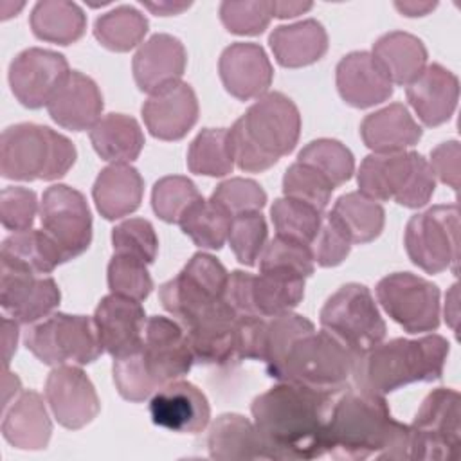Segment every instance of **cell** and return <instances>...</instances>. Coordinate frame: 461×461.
<instances>
[{
	"label": "cell",
	"instance_id": "obj_1",
	"mask_svg": "<svg viewBox=\"0 0 461 461\" xmlns=\"http://www.w3.org/2000/svg\"><path fill=\"white\" fill-rule=\"evenodd\" d=\"M337 393L277 382L250 405L267 459L308 461L324 456V429Z\"/></svg>",
	"mask_w": 461,
	"mask_h": 461
},
{
	"label": "cell",
	"instance_id": "obj_2",
	"mask_svg": "<svg viewBox=\"0 0 461 461\" xmlns=\"http://www.w3.org/2000/svg\"><path fill=\"white\" fill-rule=\"evenodd\" d=\"M411 427L394 420L384 396L360 389L337 393L324 429V456L335 459H409Z\"/></svg>",
	"mask_w": 461,
	"mask_h": 461
},
{
	"label": "cell",
	"instance_id": "obj_3",
	"mask_svg": "<svg viewBox=\"0 0 461 461\" xmlns=\"http://www.w3.org/2000/svg\"><path fill=\"white\" fill-rule=\"evenodd\" d=\"M301 135V113L281 92H267L229 128L234 166L261 173L294 151Z\"/></svg>",
	"mask_w": 461,
	"mask_h": 461
},
{
	"label": "cell",
	"instance_id": "obj_4",
	"mask_svg": "<svg viewBox=\"0 0 461 461\" xmlns=\"http://www.w3.org/2000/svg\"><path fill=\"white\" fill-rule=\"evenodd\" d=\"M450 344L441 335L393 339L357 357L351 378L357 389L385 396L414 382L439 380Z\"/></svg>",
	"mask_w": 461,
	"mask_h": 461
},
{
	"label": "cell",
	"instance_id": "obj_5",
	"mask_svg": "<svg viewBox=\"0 0 461 461\" xmlns=\"http://www.w3.org/2000/svg\"><path fill=\"white\" fill-rule=\"evenodd\" d=\"M68 137L34 122L5 128L0 137V173L7 180H58L76 164Z\"/></svg>",
	"mask_w": 461,
	"mask_h": 461
},
{
	"label": "cell",
	"instance_id": "obj_6",
	"mask_svg": "<svg viewBox=\"0 0 461 461\" xmlns=\"http://www.w3.org/2000/svg\"><path fill=\"white\" fill-rule=\"evenodd\" d=\"M357 355L328 331L310 330L295 337L281 358L267 367L270 378L317 391L340 393L353 375Z\"/></svg>",
	"mask_w": 461,
	"mask_h": 461
},
{
	"label": "cell",
	"instance_id": "obj_7",
	"mask_svg": "<svg viewBox=\"0 0 461 461\" xmlns=\"http://www.w3.org/2000/svg\"><path fill=\"white\" fill-rule=\"evenodd\" d=\"M358 191L375 202L394 200L398 205L420 209L436 189L429 160L416 151L371 153L357 173Z\"/></svg>",
	"mask_w": 461,
	"mask_h": 461
},
{
	"label": "cell",
	"instance_id": "obj_8",
	"mask_svg": "<svg viewBox=\"0 0 461 461\" xmlns=\"http://www.w3.org/2000/svg\"><path fill=\"white\" fill-rule=\"evenodd\" d=\"M23 342L41 364L52 367L65 364L86 366L104 353L90 317L61 312L31 324Z\"/></svg>",
	"mask_w": 461,
	"mask_h": 461
},
{
	"label": "cell",
	"instance_id": "obj_9",
	"mask_svg": "<svg viewBox=\"0 0 461 461\" xmlns=\"http://www.w3.org/2000/svg\"><path fill=\"white\" fill-rule=\"evenodd\" d=\"M321 326L357 357L380 344L387 331L369 288L360 283H348L328 297Z\"/></svg>",
	"mask_w": 461,
	"mask_h": 461
},
{
	"label": "cell",
	"instance_id": "obj_10",
	"mask_svg": "<svg viewBox=\"0 0 461 461\" xmlns=\"http://www.w3.org/2000/svg\"><path fill=\"white\" fill-rule=\"evenodd\" d=\"M229 272L211 254L196 252L185 267L158 288V299L182 326L191 324L225 299Z\"/></svg>",
	"mask_w": 461,
	"mask_h": 461
},
{
	"label": "cell",
	"instance_id": "obj_11",
	"mask_svg": "<svg viewBox=\"0 0 461 461\" xmlns=\"http://www.w3.org/2000/svg\"><path fill=\"white\" fill-rule=\"evenodd\" d=\"M403 245L409 259L427 274L452 270L459 263V207L457 203L434 205L411 216Z\"/></svg>",
	"mask_w": 461,
	"mask_h": 461
},
{
	"label": "cell",
	"instance_id": "obj_12",
	"mask_svg": "<svg viewBox=\"0 0 461 461\" xmlns=\"http://www.w3.org/2000/svg\"><path fill=\"white\" fill-rule=\"evenodd\" d=\"M411 427L409 459L456 461L461 447V396L438 387L425 396Z\"/></svg>",
	"mask_w": 461,
	"mask_h": 461
},
{
	"label": "cell",
	"instance_id": "obj_13",
	"mask_svg": "<svg viewBox=\"0 0 461 461\" xmlns=\"http://www.w3.org/2000/svg\"><path fill=\"white\" fill-rule=\"evenodd\" d=\"M384 312L407 333L436 331L439 326V288L411 272H394L376 285Z\"/></svg>",
	"mask_w": 461,
	"mask_h": 461
},
{
	"label": "cell",
	"instance_id": "obj_14",
	"mask_svg": "<svg viewBox=\"0 0 461 461\" xmlns=\"http://www.w3.org/2000/svg\"><path fill=\"white\" fill-rule=\"evenodd\" d=\"M304 297V279L285 277L270 272L229 274L225 301L240 315L276 317L292 312Z\"/></svg>",
	"mask_w": 461,
	"mask_h": 461
},
{
	"label": "cell",
	"instance_id": "obj_15",
	"mask_svg": "<svg viewBox=\"0 0 461 461\" xmlns=\"http://www.w3.org/2000/svg\"><path fill=\"white\" fill-rule=\"evenodd\" d=\"M41 229L61 247L67 259L86 252L92 243V212L77 189L56 184L43 191L40 202Z\"/></svg>",
	"mask_w": 461,
	"mask_h": 461
},
{
	"label": "cell",
	"instance_id": "obj_16",
	"mask_svg": "<svg viewBox=\"0 0 461 461\" xmlns=\"http://www.w3.org/2000/svg\"><path fill=\"white\" fill-rule=\"evenodd\" d=\"M68 72L63 54L40 47L25 49L9 65L11 92L25 108L47 106Z\"/></svg>",
	"mask_w": 461,
	"mask_h": 461
},
{
	"label": "cell",
	"instance_id": "obj_17",
	"mask_svg": "<svg viewBox=\"0 0 461 461\" xmlns=\"http://www.w3.org/2000/svg\"><path fill=\"white\" fill-rule=\"evenodd\" d=\"M0 304L18 324H34L59 304L61 292L52 277L0 263Z\"/></svg>",
	"mask_w": 461,
	"mask_h": 461
},
{
	"label": "cell",
	"instance_id": "obj_18",
	"mask_svg": "<svg viewBox=\"0 0 461 461\" xmlns=\"http://www.w3.org/2000/svg\"><path fill=\"white\" fill-rule=\"evenodd\" d=\"M45 400L56 421L70 430L86 427L101 411L95 387L81 366H56L45 382Z\"/></svg>",
	"mask_w": 461,
	"mask_h": 461
},
{
	"label": "cell",
	"instance_id": "obj_19",
	"mask_svg": "<svg viewBox=\"0 0 461 461\" xmlns=\"http://www.w3.org/2000/svg\"><path fill=\"white\" fill-rule=\"evenodd\" d=\"M194 362L229 366L240 362V315L223 299L184 326Z\"/></svg>",
	"mask_w": 461,
	"mask_h": 461
},
{
	"label": "cell",
	"instance_id": "obj_20",
	"mask_svg": "<svg viewBox=\"0 0 461 461\" xmlns=\"http://www.w3.org/2000/svg\"><path fill=\"white\" fill-rule=\"evenodd\" d=\"M142 353L160 387L185 376L194 364L184 326L162 315L146 321Z\"/></svg>",
	"mask_w": 461,
	"mask_h": 461
},
{
	"label": "cell",
	"instance_id": "obj_21",
	"mask_svg": "<svg viewBox=\"0 0 461 461\" xmlns=\"http://www.w3.org/2000/svg\"><path fill=\"white\" fill-rule=\"evenodd\" d=\"M94 326L103 351L115 357L135 351L144 342L146 313L139 301L117 294L104 295L95 312Z\"/></svg>",
	"mask_w": 461,
	"mask_h": 461
},
{
	"label": "cell",
	"instance_id": "obj_22",
	"mask_svg": "<svg viewBox=\"0 0 461 461\" xmlns=\"http://www.w3.org/2000/svg\"><path fill=\"white\" fill-rule=\"evenodd\" d=\"M149 416L162 429L196 434L209 425L211 407L196 385L180 378L155 391L149 400Z\"/></svg>",
	"mask_w": 461,
	"mask_h": 461
},
{
	"label": "cell",
	"instance_id": "obj_23",
	"mask_svg": "<svg viewBox=\"0 0 461 461\" xmlns=\"http://www.w3.org/2000/svg\"><path fill=\"white\" fill-rule=\"evenodd\" d=\"M218 72L225 90L240 101L258 99L267 94L274 77L265 49L249 41H236L223 49Z\"/></svg>",
	"mask_w": 461,
	"mask_h": 461
},
{
	"label": "cell",
	"instance_id": "obj_24",
	"mask_svg": "<svg viewBox=\"0 0 461 461\" xmlns=\"http://www.w3.org/2000/svg\"><path fill=\"white\" fill-rule=\"evenodd\" d=\"M140 112L155 139L180 140L198 121V99L191 85L178 81L149 94Z\"/></svg>",
	"mask_w": 461,
	"mask_h": 461
},
{
	"label": "cell",
	"instance_id": "obj_25",
	"mask_svg": "<svg viewBox=\"0 0 461 461\" xmlns=\"http://www.w3.org/2000/svg\"><path fill=\"white\" fill-rule=\"evenodd\" d=\"M185 65L187 52L184 43L171 34L158 32L137 49L131 70L139 90L153 94L178 83L185 72Z\"/></svg>",
	"mask_w": 461,
	"mask_h": 461
},
{
	"label": "cell",
	"instance_id": "obj_26",
	"mask_svg": "<svg viewBox=\"0 0 461 461\" xmlns=\"http://www.w3.org/2000/svg\"><path fill=\"white\" fill-rule=\"evenodd\" d=\"M337 90L342 101L353 108H371L387 101L394 86L371 52L346 54L335 70Z\"/></svg>",
	"mask_w": 461,
	"mask_h": 461
},
{
	"label": "cell",
	"instance_id": "obj_27",
	"mask_svg": "<svg viewBox=\"0 0 461 461\" xmlns=\"http://www.w3.org/2000/svg\"><path fill=\"white\" fill-rule=\"evenodd\" d=\"M50 119L72 131L90 130L103 112V94L95 81L79 70H70L47 104Z\"/></svg>",
	"mask_w": 461,
	"mask_h": 461
},
{
	"label": "cell",
	"instance_id": "obj_28",
	"mask_svg": "<svg viewBox=\"0 0 461 461\" xmlns=\"http://www.w3.org/2000/svg\"><path fill=\"white\" fill-rule=\"evenodd\" d=\"M407 101L425 126H439L456 112L459 99V79L439 63H430L407 85Z\"/></svg>",
	"mask_w": 461,
	"mask_h": 461
},
{
	"label": "cell",
	"instance_id": "obj_29",
	"mask_svg": "<svg viewBox=\"0 0 461 461\" xmlns=\"http://www.w3.org/2000/svg\"><path fill=\"white\" fill-rule=\"evenodd\" d=\"M52 423L43 398L36 391H22L2 409V436L20 450H41L49 445Z\"/></svg>",
	"mask_w": 461,
	"mask_h": 461
},
{
	"label": "cell",
	"instance_id": "obj_30",
	"mask_svg": "<svg viewBox=\"0 0 461 461\" xmlns=\"http://www.w3.org/2000/svg\"><path fill=\"white\" fill-rule=\"evenodd\" d=\"M360 137L373 153H396L418 144L421 126L414 121L407 106L393 103L364 117Z\"/></svg>",
	"mask_w": 461,
	"mask_h": 461
},
{
	"label": "cell",
	"instance_id": "obj_31",
	"mask_svg": "<svg viewBox=\"0 0 461 461\" xmlns=\"http://www.w3.org/2000/svg\"><path fill=\"white\" fill-rule=\"evenodd\" d=\"M144 180L130 164H110L97 175L92 196L104 220H119L135 212L142 202Z\"/></svg>",
	"mask_w": 461,
	"mask_h": 461
},
{
	"label": "cell",
	"instance_id": "obj_32",
	"mask_svg": "<svg viewBox=\"0 0 461 461\" xmlns=\"http://www.w3.org/2000/svg\"><path fill=\"white\" fill-rule=\"evenodd\" d=\"M276 61L286 68H301L319 61L328 50V32L313 18L276 27L268 36Z\"/></svg>",
	"mask_w": 461,
	"mask_h": 461
},
{
	"label": "cell",
	"instance_id": "obj_33",
	"mask_svg": "<svg viewBox=\"0 0 461 461\" xmlns=\"http://www.w3.org/2000/svg\"><path fill=\"white\" fill-rule=\"evenodd\" d=\"M205 447L212 459H267L265 447L254 421L234 412L221 414L212 421L207 430Z\"/></svg>",
	"mask_w": 461,
	"mask_h": 461
},
{
	"label": "cell",
	"instance_id": "obj_34",
	"mask_svg": "<svg viewBox=\"0 0 461 461\" xmlns=\"http://www.w3.org/2000/svg\"><path fill=\"white\" fill-rule=\"evenodd\" d=\"M373 58L384 68L393 85H411L429 65L427 47L423 41L403 31H391L382 34L373 43Z\"/></svg>",
	"mask_w": 461,
	"mask_h": 461
},
{
	"label": "cell",
	"instance_id": "obj_35",
	"mask_svg": "<svg viewBox=\"0 0 461 461\" xmlns=\"http://www.w3.org/2000/svg\"><path fill=\"white\" fill-rule=\"evenodd\" d=\"M67 261L61 247L43 229L14 232L2 241L0 249V263L20 267L38 276L50 274Z\"/></svg>",
	"mask_w": 461,
	"mask_h": 461
},
{
	"label": "cell",
	"instance_id": "obj_36",
	"mask_svg": "<svg viewBox=\"0 0 461 461\" xmlns=\"http://www.w3.org/2000/svg\"><path fill=\"white\" fill-rule=\"evenodd\" d=\"M90 142L103 160L130 164L144 148V133L133 117L108 113L90 128Z\"/></svg>",
	"mask_w": 461,
	"mask_h": 461
},
{
	"label": "cell",
	"instance_id": "obj_37",
	"mask_svg": "<svg viewBox=\"0 0 461 461\" xmlns=\"http://www.w3.org/2000/svg\"><path fill=\"white\" fill-rule=\"evenodd\" d=\"M29 23L36 38L49 43L70 45L85 34L86 14L76 2L41 0L34 4Z\"/></svg>",
	"mask_w": 461,
	"mask_h": 461
},
{
	"label": "cell",
	"instance_id": "obj_38",
	"mask_svg": "<svg viewBox=\"0 0 461 461\" xmlns=\"http://www.w3.org/2000/svg\"><path fill=\"white\" fill-rule=\"evenodd\" d=\"M331 220L342 229L351 243H369L376 240L385 223V211L380 202H375L360 191L342 194L330 212Z\"/></svg>",
	"mask_w": 461,
	"mask_h": 461
},
{
	"label": "cell",
	"instance_id": "obj_39",
	"mask_svg": "<svg viewBox=\"0 0 461 461\" xmlns=\"http://www.w3.org/2000/svg\"><path fill=\"white\" fill-rule=\"evenodd\" d=\"M148 32L146 16L133 5H117L94 23L95 40L108 50L128 52L142 43Z\"/></svg>",
	"mask_w": 461,
	"mask_h": 461
},
{
	"label": "cell",
	"instance_id": "obj_40",
	"mask_svg": "<svg viewBox=\"0 0 461 461\" xmlns=\"http://www.w3.org/2000/svg\"><path fill=\"white\" fill-rule=\"evenodd\" d=\"M232 216L216 202L198 200L180 220V229L194 245L207 250H220L229 236Z\"/></svg>",
	"mask_w": 461,
	"mask_h": 461
},
{
	"label": "cell",
	"instance_id": "obj_41",
	"mask_svg": "<svg viewBox=\"0 0 461 461\" xmlns=\"http://www.w3.org/2000/svg\"><path fill=\"white\" fill-rule=\"evenodd\" d=\"M187 167L194 175L225 176L234 169L229 128L202 130L187 149Z\"/></svg>",
	"mask_w": 461,
	"mask_h": 461
},
{
	"label": "cell",
	"instance_id": "obj_42",
	"mask_svg": "<svg viewBox=\"0 0 461 461\" xmlns=\"http://www.w3.org/2000/svg\"><path fill=\"white\" fill-rule=\"evenodd\" d=\"M259 270L294 279H306L313 274L315 261L310 245L276 234L259 258Z\"/></svg>",
	"mask_w": 461,
	"mask_h": 461
},
{
	"label": "cell",
	"instance_id": "obj_43",
	"mask_svg": "<svg viewBox=\"0 0 461 461\" xmlns=\"http://www.w3.org/2000/svg\"><path fill=\"white\" fill-rule=\"evenodd\" d=\"M297 162L317 169L333 187L346 184L355 171L353 153L335 139L312 140L299 151Z\"/></svg>",
	"mask_w": 461,
	"mask_h": 461
},
{
	"label": "cell",
	"instance_id": "obj_44",
	"mask_svg": "<svg viewBox=\"0 0 461 461\" xmlns=\"http://www.w3.org/2000/svg\"><path fill=\"white\" fill-rule=\"evenodd\" d=\"M270 218L279 236L297 240L306 245H312L322 223V212L319 209L286 196L274 202L270 207Z\"/></svg>",
	"mask_w": 461,
	"mask_h": 461
},
{
	"label": "cell",
	"instance_id": "obj_45",
	"mask_svg": "<svg viewBox=\"0 0 461 461\" xmlns=\"http://www.w3.org/2000/svg\"><path fill=\"white\" fill-rule=\"evenodd\" d=\"M112 373H113L117 393L128 402L140 403L151 398L155 391L160 389L158 382L155 380V376L151 375L146 364L142 346L135 351L115 357Z\"/></svg>",
	"mask_w": 461,
	"mask_h": 461
},
{
	"label": "cell",
	"instance_id": "obj_46",
	"mask_svg": "<svg viewBox=\"0 0 461 461\" xmlns=\"http://www.w3.org/2000/svg\"><path fill=\"white\" fill-rule=\"evenodd\" d=\"M202 198L194 182L182 175L162 176L151 191L153 211L166 223H180L187 209Z\"/></svg>",
	"mask_w": 461,
	"mask_h": 461
},
{
	"label": "cell",
	"instance_id": "obj_47",
	"mask_svg": "<svg viewBox=\"0 0 461 461\" xmlns=\"http://www.w3.org/2000/svg\"><path fill=\"white\" fill-rule=\"evenodd\" d=\"M268 229L261 212L232 216L229 229V247L236 259L245 267H254L267 247Z\"/></svg>",
	"mask_w": 461,
	"mask_h": 461
},
{
	"label": "cell",
	"instance_id": "obj_48",
	"mask_svg": "<svg viewBox=\"0 0 461 461\" xmlns=\"http://www.w3.org/2000/svg\"><path fill=\"white\" fill-rule=\"evenodd\" d=\"M333 185L312 166L294 162L283 176V193L286 198L308 203L321 212L328 207Z\"/></svg>",
	"mask_w": 461,
	"mask_h": 461
},
{
	"label": "cell",
	"instance_id": "obj_49",
	"mask_svg": "<svg viewBox=\"0 0 461 461\" xmlns=\"http://www.w3.org/2000/svg\"><path fill=\"white\" fill-rule=\"evenodd\" d=\"M146 267V263L131 256L113 254L106 270L110 292L139 303L144 301L153 290V279Z\"/></svg>",
	"mask_w": 461,
	"mask_h": 461
},
{
	"label": "cell",
	"instance_id": "obj_50",
	"mask_svg": "<svg viewBox=\"0 0 461 461\" xmlns=\"http://www.w3.org/2000/svg\"><path fill=\"white\" fill-rule=\"evenodd\" d=\"M113 254L131 256L151 265L158 252V238L153 225L144 218H130L112 230Z\"/></svg>",
	"mask_w": 461,
	"mask_h": 461
},
{
	"label": "cell",
	"instance_id": "obj_51",
	"mask_svg": "<svg viewBox=\"0 0 461 461\" xmlns=\"http://www.w3.org/2000/svg\"><path fill=\"white\" fill-rule=\"evenodd\" d=\"M272 18V2L267 0H225L220 4L223 27L238 36L261 34Z\"/></svg>",
	"mask_w": 461,
	"mask_h": 461
},
{
	"label": "cell",
	"instance_id": "obj_52",
	"mask_svg": "<svg viewBox=\"0 0 461 461\" xmlns=\"http://www.w3.org/2000/svg\"><path fill=\"white\" fill-rule=\"evenodd\" d=\"M313 328L315 326L306 317H303L299 313H292V312L265 319L263 342H261V362H265L267 367L274 366L295 337H299Z\"/></svg>",
	"mask_w": 461,
	"mask_h": 461
},
{
	"label": "cell",
	"instance_id": "obj_53",
	"mask_svg": "<svg viewBox=\"0 0 461 461\" xmlns=\"http://www.w3.org/2000/svg\"><path fill=\"white\" fill-rule=\"evenodd\" d=\"M211 200L221 205L230 216H238L245 212H259L267 203V193L256 180L234 176L218 184Z\"/></svg>",
	"mask_w": 461,
	"mask_h": 461
},
{
	"label": "cell",
	"instance_id": "obj_54",
	"mask_svg": "<svg viewBox=\"0 0 461 461\" xmlns=\"http://www.w3.org/2000/svg\"><path fill=\"white\" fill-rule=\"evenodd\" d=\"M40 211L38 198L32 189L9 185L0 193V221L11 232L29 230Z\"/></svg>",
	"mask_w": 461,
	"mask_h": 461
},
{
	"label": "cell",
	"instance_id": "obj_55",
	"mask_svg": "<svg viewBox=\"0 0 461 461\" xmlns=\"http://www.w3.org/2000/svg\"><path fill=\"white\" fill-rule=\"evenodd\" d=\"M351 241L342 232V229L331 220L330 214L322 216L321 229L313 238L310 249L313 254V261L319 267L330 268L340 265L351 252Z\"/></svg>",
	"mask_w": 461,
	"mask_h": 461
},
{
	"label": "cell",
	"instance_id": "obj_56",
	"mask_svg": "<svg viewBox=\"0 0 461 461\" xmlns=\"http://www.w3.org/2000/svg\"><path fill=\"white\" fill-rule=\"evenodd\" d=\"M429 166L434 178L448 185L457 193L459 187V167H461V146L457 140H447L430 151Z\"/></svg>",
	"mask_w": 461,
	"mask_h": 461
},
{
	"label": "cell",
	"instance_id": "obj_57",
	"mask_svg": "<svg viewBox=\"0 0 461 461\" xmlns=\"http://www.w3.org/2000/svg\"><path fill=\"white\" fill-rule=\"evenodd\" d=\"M18 342V322L11 317L2 319V344H4V369L9 367V362L16 351Z\"/></svg>",
	"mask_w": 461,
	"mask_h": 461
},
{
	"label": "cell",
	"instance_id": "obj_58",
	"mask_svg": "<svg viewBox=\"0 0 461 461\" xmlns=\"http://www.w3.org/2000/svg\"><path fill=\"white\" fill-rule=\"evenodd\" d=\"M394 7L403 14V16H409V18H414V16H425L429 14L430 11H434L438 7L436 2H427V0H398L394 2Z\"/></svg>",
	"mask_w": 461,
	"mask_h": 461
},
{
	"label": "cell",
	"instance_id": "obj_59",
	"mask_svg": "<svg viewBox=\"0 0 461 461\" xmlns=\"http://www.w3.org/2000/svg\"><path fill=\"white\" fill-rule=\"evenodd\" d=\"M313 7L312 2H272V16L276 18H294Z\"/></svg>",
	"mask_w": 461,
	"mask_h": 461
},
{
	"label": "cell",
	"instance_id": "obj_60",
	"mask_svg": "<svg viewBox=\"0 0 461 461\" xmlns=\"http://www.w3.org/2000/svg\"><path fill=\"white\" fill-rule=\"evenodd\" d=\"M146 9H149L157 16H171L180 14L191 7V2H171V0H158V2H142Z\"/></svg>",
	"mask_w": 461,
	"mask_h": 461
},
{
	"label": "cell",
	"instance_id": "obj_61",
	"mask_svg": "<svg viewBox=\"0 0 461 461\" xmlns=\"http://www.w3.org/2000/svg\"><path fill=\"white\" fill-rule=\"evenodd\" d=\"M2 387H4V398H2V409H5L11 403V394L16 398L22 391L20 378L7 369H4V378H2Z\"/></svg>",
	"mask_w": 461,
	"mask_h": 461
},
{
	"label": "cell",
	"instance_id": "obj_62",
	"mask_svg": "<svg viewBox=\"0 0 461 461\" xmlns=\"http://www.w3.org/2000/svg\"><path fill=\"white\" fill-rule=\"evenodd\" d=\"M445 319L448 322V326L452 330H457V319H459V312H457V285H452L450 292L447 294V301H445Z\"/></svg>",
	"mask_w": 461,
	"mask_h": 461
}]
</instances>
